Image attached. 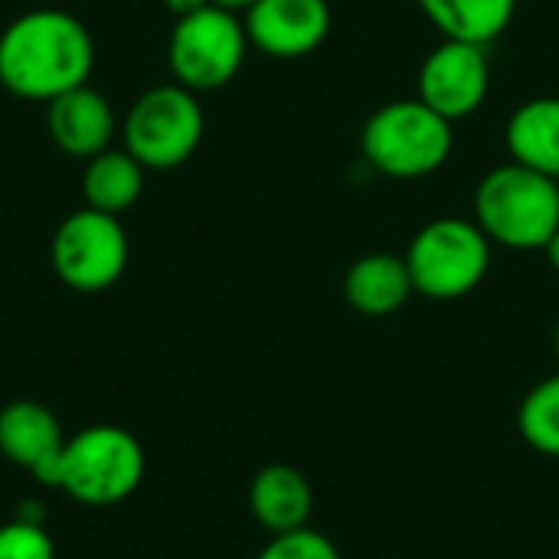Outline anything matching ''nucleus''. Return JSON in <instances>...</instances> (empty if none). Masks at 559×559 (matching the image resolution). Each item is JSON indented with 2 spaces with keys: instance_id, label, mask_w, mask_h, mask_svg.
Wrapping results in <instances>:
<instances>
[{
  "instance_id": "nucleus-7",
  "label": "nucleus",
  "mask_w": 559,
  "mask_h": 559,
  "mask_svg": "<svg viewBox=\"0 0 559 559\" xmlns=\"http://www.w3.org/2000/svg\"><path fill=\"white\" fill-rule=\"evenodd\" d=\"M246 23L216 3L187 13L174 23L167 39V66L174 82L190 92H213L236 79L246 62Z\"/></svg>"
},
{
  "instance_id": "nucleus-9",
  "label": "nucleus",
  "mask_w": 559,
  "mask_h": 559,
  "mask_svg": "<svg viewBox=\"0 0 559 559\" xmlns=\"http://www.w3.org/2000/svg\"><path fill=\"white\" fill-rule=\"evenodd\" d=\"M491 88L488 46L442 39L419 69V102L439 111L449 121L475 115Z\"/></svg>"
},
{
  "instance_id": "nucleus-21",
  "label": "nucleus",
  "mask_w": 559,
  "mask_h": 559,
  "mask_svg": "<svg viewBox=\"0 0 559 559\" xmlns=\"http://www.w3.org/2000/svg\"><path fill=\"white\" fill-rule=\"evenodd\" d=\"M164 7L180 20V16H187V13H197V10L210 7V0H164Z\"/></svg>"
},
{
  "instance_id": "nucleus-3",
  "label": "nucleus",
  "mask_w": 559,
  "mask_h": 559,
  "mask_svg": "<svg viewBox=\"0 0 559 559\" xmlns=\"http://www.w3.org/2000/svg\"><path fill=\"white\" fill-rule=\"evenodd\" d=\"M475 223L491 246L547 249L559 229V180L518 160L488 170L475 187Z\"/></svg>"
},
{
  "instance_id": "nucleus-17",
  "label": "nucleus",
  "mask_w": 559,
  "mask_h": 559,
  "mask_svg": "<svg viewBox=\"0 0 559 559\" xmlns=\"http://www.w3.org/2000/svg\"><path fill=\"white\" fill-rule=\"evenodd\" d=\"M426 20L445 36L488 46L514 20L518 0H416Z\"/></svg>"
},
{
  "instance_id": "nucleus-14",
  "label": "nucleus",
  "mask_w": 559,
  "mask_h": 559,
  "mask_svg": "<svg viewBox=\"0 0 559 559\" xmlns=\"http://www.w3.org/2000/svg\"><path fill=\"white\" fill-rule=\"evenodd\" d=\"M311 508H314V491L295 465L275 462L255 472L249 485V511L272 537L308 527Z\"/></svg>"
},
{
  "instance_id": "nucleus-4",
  "label": "nucleus",
  "mask_w": 559,
  "mask_h": 559,
  "mask_svg": "<svg viewBox=\"0 0 559 559\" xmlns=\"http://www.w3.org/2000/svg\"><path fill=\"white\" fill-rule=\"evenodd\" d=\"M455 147L452 121L419 98H400L377 108L360 134L364 160L393 180L436 174Z\"/></svg>"
},
{
  "instance_id": "nucleus-5",
  "label": "nucleus",
  "mask_w": 559,
  "mask_h": 559,
  "mask_svg": "<svg viewBox=\"0 0 559 559\" xmlns=\"http://www.w3.org/2000/svg\"><path fill=\"white\" fill-rule=\"evenodd\" d=\"M403 259L409 265L416 295L432 301H455L485 282L491 269V239L475 219L442 216L413 236Z\"/></svg>"
},
{
  "instance_id": "nucleus-22",
  "label": "nucleus",
  "mask_w": 559,
  "mask_h": 559,
  "mask_svg": "<svg viewBox=\"0 0 559 559\" xmlns=\"http://www.w3.org/2000/svg\"><path fill=\"white\" fill-rule=\"evenodd\" d=\"M210 3H216L223 10H233V13H246L255 0H210Z\"/></svg>"
},
{
  "instance_id": "nucleus-20",
  "label": "nucleus",
  "mask_w": 559,
  "mask_h": 559,
  "mask_svg": "<svg viewBox=\"0 0 559 559\" xmlns=\"http://www.w3.org/2000/svg\"><path fill=\"white\" fill-rule=\"evenodd\" d=\"M0 559H56V544L43 524L13 518L0 527Z\"/></svg>"
},
{
  "instance_id": "nucleus-19",
  "label": "nucleus",
  "mask_w": 559,
  "mask_h": 559,
  "mask_svg": "<svg viewBox=\"0 0 559 559\" xmlns=\"http://www.w3.org/2000/svg\"><path fill=\"white\" fill-rule=\"evenodd\" d=\"M255 559H341V550L328 534L314 527H298L288 534H275Z\"/></svg>"
},
{
  "instance_id": "nucleus-18",
  "label": "nucleus",
  "mask_w": 559,
  "mask_h": 559,
  "mask_svg": "<svg viewBox=\"0 0 559 559\" xmlns=\"http://www.w3.org/2000/svg\"><path fill=\"white\" fill-rule=\"evenodd\" d=\"M518 432L534 452L559 459V370L521 400Z\"/></svg>"
},
{
  "instance_id": "nucleus-6",
  "label": "nucleus",
  "mask_w": 559,
  "mask_h": 559,
  "mask_svg": "<svg viewBox=\"0 0 559 559\" xmlns=\"http://www.w3.org/2000/svg\"><path fill=\"white\" fill-rule=\"evenodd\" d=\"M206 131L203 105L197 92L180 82L154 85L134 98L124 115V151L144 164V170H174L187 164Z\"/></svg>"
},
{
  "instance_id": "nucleus-16",
  "label": "nucleus",
  "mask_w": 559,
  "mask_h": 559,
  "mask_svg": "<svg viewBox=\"0 0 559 559\" xmlns=\"http://www.w3.org/2000/svg\"><path fill=\"white\" fill-rule=\"evenodd\" d=\"M144 193V164L131 157L124 147H105L102 154L85 160L82 170V197L85 206L121 216L128 213Z\"/></svg>"
},
{
  "instance_id": "nucleus-12",
  "label": "nucleus",
  "mask_w": 559,
  "mask_h": 559,
  "mask_svg": "<svg viewBox=\"0 0 559 559\" xmlns=\"http://www.w3.org/2000/svg\"><path fill=\"white\" fill-rule=\"evenodd\" d=\"M62 442V426L49 406L36 400H13L0 409V455L10 465L36 475L59 455Z\"/></svg>"
},
{
  "instance_id": "nucleus-1",
  "label": "nucleus",
  "mask_w": 559,
  "mask_h": 559,
  "mask_svg": "<svg viewBox=\"0 0 559 559\" xmlns=\"http://www.w3.org/2000/svg\"><path fill=\"white\" fill-rule=\"evenodd\" d=\"M92 66V33L69 10H26L0 33V85L16 98L52 102L56 95L85 85Z\"/></svg>"
},
{
  "instance_id": "nucleus-11",
  "label": "nucleus",
  "mask_w": 559,
  "mask_h": 559,
  "mask_svg": "<svg viewBox=\"0 0 559 559\" xmlns=\"http://www.w3.org/2000/svg\"><path fill=\"white\" fill-rule=\"evenodd\" d=\"M46 131L62 154L88 160L111 144L118 121L111 102L85 82L46 102Z\"/></svg>"
},
{
  "instance_id": "nucleus-2",
  "label": "nucleus",
  "mask_w": 559,
  "mask_h": 559,
  "mask_svg": "<svg viewBox=\"0 0 559 559\" xmlns=\"http://www.w3.org/2000/svg\"><path fill=\"white\" fill-rule=\"evenodd\" d=\"M33 478L79 504L108 508L138 491L144 478V449L121 426H88L66 439L59 455Z\"/></svg>"
},
{
  "instance_id": "nucleus-8",
  "label": "nucleus",
  "mask_w": 559,
  "mask_h": 559,
  "mask_svg": "<svg viewBox=\"0 0 559 559\" xmlns=\"http://www.w3.org/2000/svg\"><path fill=\"white\" fill-rule=\"evenodd\" d=\"M56 278L82 295L111 288L128 269V236L121 216L82 206L69 213L49 242Z\"/></svg>"
},
{
  "instance_id": "nucleus-10",
  "label": "nucleus",
  "mask_w": 559,
  "mask_h": 559,
  "mask_svg": "<svg viewBox=\"0 0 559 559\" xmlns=\"http://www.w3.org/2000/svg\"><path fill=\"white\" fill-rule=\"evenodd\" d=\"M249 46L272 59H301L331 33L328 0H255L246 10Z\"/></svg>"
},
{
  "instance_id": "nucleus-24",
  "label": "nucleus",
  "mask_w": 559,
  "mask_h": 559,
  "mask_svg": "<svg viewBox=\"0 0 559 559\" xmlns=\"http://www.w3.org/2000/svg\"><path fill=\"white\" fill-rule=\"evenodd\" d=\"M554 354H557V360H559V318H557V324H554Z\"/></svg>"
},
{
  "instance_id": "nucleus-23",
  "label": "nucleus",
  "mask_w": 559,
  "mask_h": 559,
  "mask_svg": "<svg viewBox=\"0 0 559 559\" xmlns=\"http://www.w3.org/2000/svg\"><path fill=\"white\" fill-rule=\"evenodd\" d=\"M544 252H547V259H550L554 272H559V229H557V236H554V239L547 242V249H544Z\"/></svg>"
},
{
  "instance_id": "nucleus-15",
  "label": "nucleus",
  "mask_w": 559,
  "mask_h": 559,
  "mask_svg": "<svg viewBox=\"0 0 559 559\" xmlns=\"http://www.w3.org/2000/svg\"><path fill=\"white\" fill-rule=\"evenodd\" d=\"M511 160L559 180V95L527 98L514 108L504 128Z\"/></svg>"
},
{
  "instance_id": "nucleus-13",
  "label": "nucleus",
  "mask_w": 559,
  "mask_h": 559,
  "mask_svg": "<svg viewBox=\"0 0 559 559\" xmlns=\"http://www.w3.org/2000/svg\"><path fill=\"white\" fill-rule=\"evenodd\" d=\"M413 295L409 265L396 252H367L344 275V298L364 318H390Z\"/></svg>"
}]
</instances>
